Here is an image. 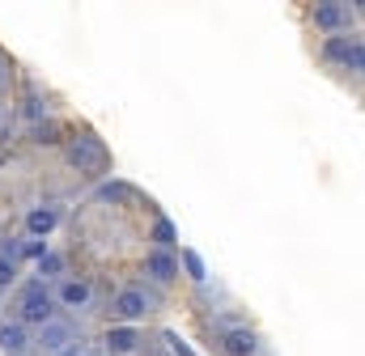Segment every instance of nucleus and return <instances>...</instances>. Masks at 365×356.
Masks as SVG:
<instances>
[{
  "instance_id": "nucleus-1",
  "label": "nucleus",
  "mask_w": 365,
  "mask_h": 356,
  "mask_svg": "<svg viewBox=\"0 0 365 356\" xmlns=\"http://www.w3.org/2000/svg\"><path fill=\"white\" fill-rule=\"evenodd\" d=\"M56 318V297L47 293V284H38V280H30L21 293H17V323L21 327H43V323H51Z\"/></svg>"
},
{
  "instance_id": "nucleus-2",
  "label": "nucleus",
  "mask_w": 365,
  "mask_h": 356,
  "mask_svg": "<svg viewBox=\"0 0 365 356\" xmlns=\"http://www.w3.org/2000/svg\"><path fill=\"white\" fill-rule=\"evenodd\" d=\"M323 60H327V64H340L344 73H365V38L357 30H353V34H327Z\"/></svg>"
},
{
  "instance_id": "nucleus-3",
  "label": "nucleus",
  "mask_w": 365,
  "mask_h": 356,
  "mask_svg": "<svg viewBox=\"0 0 365 356\" xmlns=\"http://www.w3.org/2000/svg\"><path fill=\"white\" fill-rule=\"evenodd\" d=\"M158 310V293L153 288H119L115 301H110V314L123 323V327H136L140 318H149Z\"/></svg>"
},
{
  "instance_id": "nucleus-4",
  "label": "nucleus",
  "mask_w": 365,
  "mask_h": 356,
  "mask_svg": "<svg viewBox=\"0 0 365 356\" xmlns=\"http://www.w3.org/2000/svg\"><path fill=\"white\" fill-rule=\"evenodd\" d=\"M357 13H361L357 0H353V4H344V0H323V4L310 9V21H314L323 34H349V26L357 21Z\"/></svg>"
},
{
  "instance_id": "nucleus-5",
  "label": "nucleus",
  "mask_w": 365,
  "mask_h": 356,
  "mask_svg": "<svg viewBox=\"0 0 365 356\" xmlns=\"http://www.w3.org/2000/svg\"><path fill=\"white\" fill-rule=\"evenodd\" d=\"M81 335H77V323H68V318H51V323H43L38 331H34V352L38 356H60L64 348H73Z\"/></svg>"
},
{
  "instance_id": "nucleus-6",
  "label": "nucleus",
  "mask_w": 365,
  "mask_h": 356,
  "mask_svg": "<svg viewBox=\"0 0 365 356\" xmlns=\"http://www.w3.org/2000/svg\"><path fill=\"white\" fill-rule=\"evenodd\" d=\"M68 166L77 170V174H98L102 166H106V149H102V140L98 136H73L68 140Z\"/></svg>"
},
{
  "instance_id": "nucleus-7",
  "label": "nucleus",
  "mask_w": 365,
  "mask_h": 356,
  "mask_svg": "<svg viewBox=\"0 0 365 356\" xmlns=\"http://www.w3.org/2000/svg\"><path fill=\"white\" fill-rule=\"evenodd\" d=\"M51 297H56V310H90L93 305V284L86 276H64Z\"/></svg>"
},
{
  "instance_id": "nucleus-8",
  "label": "nucleus",
  "mask_w": 365,
  "mask_h": 356,
  "mask_svg": "<svg viewBox=\"0 0 365 356\" xmlns=\"http://www.w3.org/2000/svg\"><path fill=\"white\" fill-rule=\"evenodd\" d=\"M221 348H225V356H259V335L247 323L221 327Z\"/></svg>"
},
{
  "instance_id": "nucleus-9",
  "label": "nucleus",
  "mask_w": 365,
  "mask_h": 356,
  "mask_svg": "<svg viewBox=\"0 0 365 356\" xmlns=\"http://www.w3.org/2000/svg\"><path fill=\"white\" fill-rule=\"evenodd\" d=\"M0 352L4 356H34V335H30V327H21L17 318H13V323H0Z\"/></svg>"
},
{
  "instance_id": "nucleus-10",
  "label": "nucleus",
  "mask_w": 365,
  "mask_h": 356,
  "mask_svg": "<svg viewBox=\"0 0 365 356\" xmlns=\"http://www.w3.org/2000/svg\"><path fill=\"white\" fill-rule=\"evenodd\" d=\"M145 276H149L153 284H175V280H179V259H175V251H149V255H145Z\"/></svg>"
},
{
  "instance_id": "nucleus-11",
  "label": "nucleus",
  "mask_w": 365,
  "mask_h": 356,
  "mask_svg": "<svg viewBox=\"0 0 365 356\" xmlns=\"http://www.w3.org/2000/svg\"><path fill=\"white\" fill-rule=\"evenodd\" d=\"M56 225H60V208H56V204H34V208L26 212V234H30V238H47Z\"/></svg>"
},
{
  "instance_id": "nucleus-12",
  "label": "nucleus",
  "mask_w": 365,
  "mask_h": 356,
  "mask_svg": "<svg viewBox=\"0 0 365 356\" xmlns=\"http://www.w3.org/2000/svg\"><path fill=\"white\" fill-rule=\"evenodd\" d=\"M102 344H106V352L110 356H128V352L140 348V331H136V327H110Z\"/></svg>"
},
{
  "instance_id": "nucleus-13",
  "label": "nucleus",
  "mask_w": 365,
  "mask_h": 356,
  "mask_svg": "<svg viewBox=\"0 0 365 356\" xmlns=\"http://www.w3.org/2000/svg\"><path fill=\"white\" fill-rule=\"evenodd\" d=\"M64 271H68V259H64L60 251H47L43 259H34V276H38V284H47V280H64Z\"/></svg>"
},
{
  "instance_id": "nucleus-14",
  "label": "nucleus",
  "mask_w": 365,
  "mask_h": 356,
  "mask_svg": "<svg viewBox=\"0 0 365 356\" xmlns=\"http://www.w3.org/2000/svg\"><path fill=\"white\" fill-rule=\"evenodd\" d=\"M175 259H179V267L187 271V280H195V284H204V280H208V263H204L191 246H179V255H175Z\"/></svg>"
},
{
  "instance_id": "nucleus-15",
  "label": "nucleus",
  "mask_w": 365,
  "mask_h": 356,
  "mask_svg": "<svg viewBox=\"0 0 365 356\" xmlns=\"http://www.w3.org/2000/svg\"><path fill=\"white\" fill-rule=\"evenodd\" d=\"M149 238H153V251H175V242H179V229H175V221H170V216H158Z\"/></svg>"
},
{
  "instance_id": "nucleus-16",
  "label": "nucleus",
  "mask_w": 365,
  "mask_h": 356,
  "mask_svg": "<svg viewBox=\"0 0 365 356\" xmlns=\"http://www.w3.org/2000/svg\"><path fill=\"white\" fill-rule=\"evenodd\" d=\"M98 199H102V204H128V199H132V187L119 182V178H110V182L98 187Z\"/></svg>"
},
{
  "instance_id": "nucleus-17",
  "label": "nucleus",
  "mask_w": 365,
  "mask_h": 356,
  "mask_svg": "<svg viewBox=\"0 0 365 356\" xmlns=\"http://www.w3.org/2000/svg\"><path fill=\"white\" fill-rule=\"evenodd\" d=\"M30 136H34V145H43V149H51V145H60V123H56V119H38Z\"/></svg>"
},
{
  "instance_id": "nucleus-18",
  "label": "nucleus",
  "mask_w": 365,
  "mask_h": 356,
  "mask_svg": "<svg viewBox=\"0 0 365 356\" xmlns=\"http://www.w3.org/2000/svg\"><path fill=\"white\" fill-rule=\"evenodd\" d=\"M47 251H51V246H47L43 238H21V255H17V263H21V259H30V263H34V259H43Z\"/></svg>"
},
{
  "instance_id": "nucleus-19",
  "label": "nucleus",
  "mask_w": 365,
  "mask_h": 356,
  "mask_svg": "<svg viewBox=\"0 0 365 356\" xmlns=\"http://www.w3.org/2000/svg\"><path fill=\"white\" fill-rule=\"evenodd\" d=\"M162 340H166V348H170V356H200L195 348H191V344H187V340H179L175 331H166Z\"/></svg>"
},
{
  "instance_id": "nucleus-20",
  "label": "nucleus",
  "mask_w": 365,
  "mask_h": 356,
  "mask_svg": "<svg viewBox=\"0 0 365 356\" xmlns=\"http://www.w3.org/2000/svg\"><path fill=\"white\" fill-rule=\"evenodd\" d=\"M13 284H17V263L0 259V293H4V288H13Z\"/></svg>"
},
{
  "instance_id": "nucleus-21",
  "label": "nucleus",
  "mask_w": 365,
  "mask_h": 356,
  "mask_svg": "<svg viewBox=\"0 0 365 356\" xmlns=\"http://www.w3.org/2000/svg\"><path fill=\"white\" fill-rule=\"evenodd\" d=\"M26 115H30V119H47V102L30 98V102H26Z\"/></svg>"
},
{
  "instance_id": "nucleus-22",
  "label": "nucleus",
  "mask_w": 365,
  "mask_h": 356,
  "mask_svg": "<svg viewBox=\"0 0 365 356\" xmlns=\"http://www.w3.org/2000/svg\"><path fill=\"white\" fill-rule=\"evenodd\" d=\"M60 356H90V344H86V340H77L73 348H64Z\"/></svg>"
},
{
  "instance_id": "nucleus-23",
  "label": "nucleus",
  "mask_w": 365,
  "mask_h": 356,
  "mask_svg": "<svg viewBox=\"0 0 365 356\" xmlns=\"http://www.w3.org/2000/svg\"><path fill=\"white\" fill-rule=\"evenodd\" d=\"M4 81H9V68H4V60H0V85H4Z\"/></svg>"
}]
</instances>
